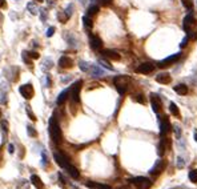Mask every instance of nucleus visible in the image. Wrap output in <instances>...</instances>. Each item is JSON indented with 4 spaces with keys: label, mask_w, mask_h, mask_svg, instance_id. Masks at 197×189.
Masks as SVG:
<instances>
[{
    "label": "nucleus",
    "mask_w": 197,
    "mask_h": 189,
    "mask_svg": "<svg viewBox=\"0 0 197 189\" xmlns=\"http://www.w3.org/2000/svg\"><path fill=\"white\" fill-rule=\"evenodd\" d=\"M49 136H51V139L53 140L55 144H60L63 141V133H61L60 125L55 116H52L49 119Z\"/></svg>",
    "instance_id": "obj_1"
},
{
    "label": "nucleus",
    "mask_w": 197,
    "mask_h": 189,
    "mask_svg": "<svg viewBox=\"0 0 197 189\" xmlns=\"http://www.w3.org/2000/svg\"><path fill=\"white\" fill-rule=\"evenodd\" d=\"M113 83H115V87L119 93L124 95L128 89L129 83H131V77L129 76H116L115 79H113Z\"/></svg>",
    "instance_id": "obj_2"
},
{
    "label": "nucleus",
    "mask_w": 197,
    "mask_h": 189,
    "mask_svg": "<svg viewBox=\"0 0 197 189\" xmlns=\"http://www.w3.org/2000/svg\"><path fill=\"white\" fill-rule=\"evenodd\" d=\"M129 182L136 185L137 189H150V187H152V181L147 177H135L129 180Z\"/></svg>",
    "instance_id": "obj_3"
},
{
    "label": "nucleus",
    "mask_w": 197,
    "mask_h": 189,
    "mask_svg": "<svg viewBox=\"0 0 197 189\" xmlns=\"http://www.w3.org/2000/svg\"><path fill=\"white\" fill-rule=\"evenodd\" d=\"M150 105L155 113H159L162 109V101L157 93H150Z\"/></svg>",
    "instance_id": "obj_4"
},
{
    "label": "nucleus",
    "mask_w": 197,
    "mask_h": 189,
    "mask_svg": "<svg viewBox=\"0 0 197 189\" xmlns=\"http://www.w3.org/2000/svg\"><path fill=\"white\" fill-rule=\"evenodd\" d=\"M19 92H20V95L26 99V100H31V99L33 97V93H35V92H33V87L31 84L21 85L19 88Z\"/></svg>",
    "instance_id": "obj_5"
},
{
    "label": "nucleus",
    "mask_w": 197,
    "mask_h": 189,
    "mask_svg": "<svg viewBox=\"0 0 197 189\" xmlns=\"http://www.w3.org/2000/svg\"><path fill=\"white\" fill-rule=\"evenodd\" d=\"M195 26H196V20H195V17H193V15L192 14L186 15V16L184 17V29L186 31V35H189V33L193 32L192 28Z\"/></svg>",
    "instance_id": "obj_6"
},
{
    "label": "nucleus",
    "mask_w": 197,
    "mask_h": 189,
    "mask_svg": "<svg viewBox=\"0 0 197 189\" xmlns=\"http://www.w3.org/2000/svg\"><path fill=\"white\" fill-rule=\"evenodd\" d=\"M81 85H83V81L81 80H79V81H76L75 84L72 85V88H71V92H72V100L75 101V103H79L80 101V91H81Z\"/></svg>",
    "instance_id": "obj_7"
},
{
    "label": "nucleus",
    "mask_w": 197,
    "mask_h": 189,
    "mask_svg": "<svg viewBox=\"0 0 197 189\" xmlns=\"http://www.w3.org/2000/svg\"><path fill=\"white\" fill-rule=\"evenodd\" d=\"M181 56V53L180 52H177V53H174V55H172V56H169L167 59H164V60H161L159 63V67L160 68H165V67H171L173 63H176V61L180 59Z\"/></svg>",
    "instance_id": "obj_8"
},
{
    "label": "nucleus",
    "mask_w": 197,
    "mask_h": 189,
    "mask_svg": "<svg viewBox=\"0 0 197 189\" xmlns=\"http://www.w3.org/2000/svg\"><path fill=\"white\" fill-rule=\"evenodd\" d=\"M165 168H167V161H165V160H157V161L155 163V165H153V168L149 170V173H150V175L157 176V175H160V173H161Z\"/></svg>",
    "instance_id": "obj_9"
},
{
    "label": "nucleus",
    "mask_w": 197,
    "mask_h": 189,
    "mask_svg": "<svg viewBox=\"0 0 197 189\" xmlns=\"http://www.w3.org/2000/svg\"><path fill=\"white\" fill-rule=\"evenodd\" d=\"M171 131V123H169L168 116H162L160 117V135L164 136Z\"/></svg>",
    "instance_id": "obj_10"
},
{
    "label": "nucleus",
    "mask_w": 197,
    "mask_h": 189,
    "mask_svg": "<svg viewBox=\"0 0 197 189\" xmlns=\"http://www.w3.org/2000/svg\"><path fill=\"white\" fill-rule=\"evenodd\" d=\"M53 157H55V161L57 163V165H60L61 168L65 169L67 166L69 165L68 159H67V157L64 156L63 153H60V152H55V153H53Z\"/></svg>",
    "instance_id": "obj_11"
},
{
    "label": "nucleus",
    "mask_w": 197,
    "mask_h": 189,
    "mask_svg": "<svg viewBox=\"0 0 197 189\" xmlns=\"http://www.w3.org/2000/svg\"><path fill=\"white\" fill-rule=\"evenodd\" d=\"M89 44H91V48L95 49V51H98V49L103 48V41L97 35H89Z\"/></svg>",
    "instance_id": "obj_12"
},
{
    "label": "nucleus",
    "mask_w": 197,
    "mask_h": 189,
    "mask_svg": "<svg viewBox=\"0 0 197 189\" xmlns=\"http://www.w3.org/2000/svg\"><path fill=\"white\" fill-rule=\"evenodd\" d=\"M153 71H155V64H152V63H143L137 68V72L144 73V75H149V73H152Z\"/></svg>",
    "instance_id": "obj_13"
},
{
    "label": "nucleus",
    "mask_w": 197,
    "mask_h": 189,
    "mask_svg": "<svg viewBox=\"0 0 197 189\" xmlns=\"http://www.w3.org/2000/svg\"><path fill=\"white\" fill-rule=\"evenodd\" d=\"M156 81L160 83V84H169V83L172 81V77L168 72H162L156 76Z\"/></svg>",
    "instance_id": "obj_14"
},
{
    "label": "nucleus",
    "mask_w": 197,
    "mask_h": 189,
    "mask_svg": "<svg viewBox=\"0 0 197 189\" xmlns=\"http://www.w3.org/2000/svg\"><path fill=\"white\" fill-rule=\"evenodd\" d=\"M101 55H104L107 59H111V60H120V59H121V56H120L117 52L112 51V49H103Z\"/></svg>",
    "instance_id": "obj_15"
},
{
    "label": "nucleus",
    "mask_w": 197,
    "mask_h": 189,
    "mask_svg": "<svg viewBox=\"0 0 197 189\" xmlns=\"http://www.w3.org/2000/svg\"><path fill=\"white\" fill-rule=\"evenodd\" d=\"M73 66V61L72 59L68 57V56H61L59 59V67L60 68H71Z\"/></svg>",
    "instance_id": "obj_16"
},
{
    "label": "nucleus",
    "mask_w": 197,
    "mask_h": 189,
    "mask_svg": "<svg viewBox=\"0 0 197 189\" xmlns=\"http://www.w3.org/2000/svg\"><path fill=\"white\" fill-rule=\"evenodd\" d=\"M85 185H87L89 189H112L107 184H100V182H93V181H88Z\"/></svg>",
    "instance_id": "obj_17"
},
{
    "label": "nucleus",
    "mask_w": 197,
    "mask_h": 189,
    "mask_svg": "<svg viewBox=\"0 0 197 189\" xmlns=\"http://www.w3.org/2000/svg\"><path fill=\"white\" fill-rule=\"evenodd\" d=\"M31 184H32L35 188H38V189L44 188V184H43L41 178H40L38 175H32V176H31Z\"/></svg>",
    "instance_id": "obj_18"
},
{
    "label": "nucleus",
    "mask_w": 197,
    "mask_h": 189,
    "mask_svg": "<svg viewBox=\"0 0 197 189\" xmlns=\"http://www.w3.org/2000/svg\"><path fill=\"white\" fill-rule=\"evenodd\" d=\"M69 92H71V89H64L63 92L59 95V97H57V100H56V103L57 105H61V104H64V101L68 99V96H69Z\"/></svg>",
    "instance_id": "obj_19"
},
{
    "label": "nucleus",
    "mask_w": 197,
    "mask_h": 189,
    "mask_svg": "<svg viewBox=\"0 0 197 189\" xmlns=\"http://www.w3.org/2000/svg\"><path fill=\"white\" fill-rule=\"evenodd\" d=\"M65 169H67V172L69 173L71 177H73V178H76V180H77V178L80 177V172L77 170V168H75L73 165H71V164H69V165L67 166Z\"/></svg>",
    "instance_id": "obj_20"
},
{
    "label": "nucleus",
    "mask_w": 197,
    "mask_h": 189,
    "mask_svg": "<svg viewBox=\"0 0 197 189\" xmlns=\"http://www.w3.org/2000/svg\"><path fill=\"white\" fill-rule=\"evenodd\" d=\"M173 91L176 92V93H178V95H186V92H188V87L185 85V84H178V85H176V87H173Z\"/></svg>",
    "instance_id": "obj_21"
},
{
    "label": "nucleus",
    "mask_w": 197,
    "mask_h": 189,
    "mask_svg": "<svg viewBox=\"0 0 197 189\" xmlns=\"http://www.w3.org/2000/svg\"><path fill=\"white\" fill-rule=\"evenodd\" d=\"M91 71H92V75L93 76H103L104 75V71L98 66H91Z\"/></svg>",
    "instance_id": "obj_22"
},
{
    "label": "nucleus",
    "mask_w": 197,
    "mask_h": 189,
    "mask_svg": "<svg viewBox=\"0 0 197 189\" xmlns=\"http://www.w3.org/2000/svg\"><path fill=\"white\" fill-rule=\"evenodd\" d=\"M83 23H84V27L87 29H91L92 27H93V21H92V19L88 16V15L87 16H83Z\"/></svg>",
    "instance_id": "obj_23"
},
{
    "label": "nucleus",
    "mask_w": 197,
    "mask_h": 189,
    "mask_svg": "<svg viewBox=\"0 0 197 189\" xmlns=\"http://www.w3.org/2000/svg\"><path fill=\"white\" fill-rule=\"evenodd\" d=\"M79 67H80V69H81L83 72H88V71H91V64L87 63V61H84V60L79 61Z\"/></svg>",
    "instance_id": "obj_24"
},
{
    "label": "nucleus",
    "mask_w": 197,
    "mask_h": 189,
    "mask_svg": "<svg viewBox=\"0 0 197 189\" xmlns=\"http://www.w3.org/2000/svg\"><path fill=\"white\" fill-rule=\"evenodd\" d=\"M165 152H167V151H165V140L162 139V140L160 141L159 147H157V153H159V156H162Z\"/></svg>",
    "instance_id": "obj_25"
},
{
    "label": "nucleus",
    "mask_w": 197,
    "mask_h": 189,
    "mask_svg": "<svg viewBox=\"0 0 197 189\" xmlns=\"http://www.w3.org/2000/svg\"><path fill=\"white\" fill-rule=\"evenodd\" d=\"M169 109H171V112L173 116H180V109H178V107L174 103H171V105H169Z\"/></svg>",
    "instance_id": "obj_26"
},
{
    "label": "nucleus",
    "mask_w": 197,
    "mask_h": 189,
    "mask_svg": "<svg viewBox=\"0 0 197 189\" xmlns=\"http://www.w3.org/2000/svg\"><path fill=\"white\" fill-rule=\"evenodd\" d=\"M181 2H183L184 7L189 11V14H192V11H193V2L192 0H181Z\"/></svg>",
    "instance_id": "obj_27"
},
{
    "label": "nucleus",
    "mask_w": 197,
    "mask_h": 189,
    "mask_svg": "<svg viewBox=\"0 0 197 189\" xmlns=\"http://www.w3.org/2000/svg\"><path fill=\"white\" fill-rule=\"evenodd\" d=\"M97 12H98V5H96V4H92L91 7L88 8L87 14H88V16H92V15H96Z\"/></svg>",
    "instance_id": "obj_28"
},
{
    "label": "nucleus",
    "mask_w": 197,
    "mask_h": 189,
    "mask_svg": "<svg viewBox=\"0 0 197 189\" xmlns=\"http://www.w3.org/2000/svg\"><path fill=\"white\" fill-rule=\"evenodd\" d=\"M65 39H67V41H68V44L71 45V47H76V43L77 41H76V39H75V36L73 35H71L69 33V35L65 36Z\"/></svg>",
    "instance_id": "obj_29"
},
{
    "label": "nucleus",
    "mask_w": 197,
    "mask_h": 189,
    "mask_svg": "<svg viewBox=\"0 0 197 189\" xmlns=\"http://www.w3.org/2000/svg\"><path fill=\"white\" fill-rule=\"evenodd\" d=\"M188 176H189V180H190V181L195 182V184H197V169H192V170L189 172V175H188Z\"/></svg>",
    "instance_id": "obj_30"
},
{
    "label": "nucleus",
    "mask_w": 197,
    "mask_h": 189,
    "mask_svg": "<svg viewBox=\"0 0 197 189\" xmlns=\"http://www.w3.org/2000/svg\"><path fill=\"white\" fill-rule=\"evenodd\" d=\"M98 64H100L101 67L107 68V69H108V71H113V67L111 66V64L108 63V61H105V60H104V59H100V60H98Z\"/></svg>",
    "instance_id": "obj_31"
},
{
    "label": "nucleus",
    "mask_w": 197,
    "mask_h": 189,
    "mask_svg": "<svg viewBox=\"0 0 197 189\" xmlns=\"http://www.w3.org/2000/svg\"><path fill=\"white\" fill-rule=\"evenodd\" d=\"M27 8H28V11L31 12L32 15H36L39 12V10H38V7H36L33 3H28V5H27Z\"/></svg>",
    "instance_id": "obj_32"
},
{
    "label": "nucleus",
    "mask_w": 197,
    "mask_h": 189,
    "mask_svg": "<svg viewBox=\"0 0 197 189\" xmlns=\"http://www.w3.org/2000/svg\"><path fill=\"white\" fill-rule=\"evenodd\" d=\"M52 66H53V63H52V60H49V59H45L44 63H43V69L44 71H48L51 69Z\"/></svg>",
    "instance_id": "obj_33"
},
{
    "label": "nucleus",
    "mask_w": 197,
    "mask_h": 189,
    "mask_svg": "<svg viewBox=\"0 0 197 189\" xmlns=\"http://www.w3.org/2000/svg\"><path fill=\"white\" fill-rule=\"evenodd\" d=\"M26 111H27V114L29 116V119L32 120V121H36V120H38V119H36V116H35V113L31 111V107H29V105H27V107H26Z\"/></svg>",
    "instance_id": "obj_34"
},
{
    "label": "nucleus",
    "mask_w": 197,
    "mask_h": 189,
    "mask_svg": "<svg viewBox=\"0 0 197 189\" xmlns=\"http://www.w3.org/2000/svg\"><path fill=\"white\" fill-rule=\"evenodd\" d=\"M27 132H28V136H31V137H36V136H38V132H36L35 128L31 127V125L27 127Z\"/></svg>",
    "instance_id": "obj_35"
},
{
    "label": "nucleus",
    "mask_w": 197,
    "mask_h": 189,
    "mask_svg": "<svg viewBox=\"0 0 197 189\" xmlns=\"http://www.w3.org/2000/svg\"><path fill=\"white\" fill-rule=\"evenodd\" d=\"M57 17H59V20L61 21V23H65V21L69 19V17H68V15H67L65 12H59V15H57Z\"/></svg>",
    "instance_id": "obj_36"
},
{
    "label": "nucleus",
    "mask_w": 197,
    "mask_h": 189,
    "mask_svg": "<svg viewBox=\"0 0 197 189\" xmlns=\"http://www.w3.org/2000/svg\"><path fill=\"white\" fill-rule=\"evenodd\" d=\"M21 57H23V60H24V63H26V64H28V66H31V64H32V63L29 61V59H28V52L24 51L23 53H21Z\"/></svg>",
    "instance_id": "obj_37"
},
{
    "label": "nucleus",
    "mask_w": 197,
    "mask_h": 189,
    "mask_svg": "<svg viewBox=\"0 0 197 189\" xmlns=\"http://www.w3.org/2000/svg\"><path fill=\"white\" fill-rule=\"evenodd\" d=\"M64 12H65L67 15H68V17L72 16V14H73V4H69L68 7L65 8V11H64Z\"/></svg>",
    "instance_id": "obj_38"
},
{
    "label": "nucleus",
    "mask_w": 197,
    "mask_h": 189,
    "mask_svg": "<svg viewBox=\"0 0 197 189\" xmlns=\"http://www.w3.org/2000/svg\"><path fill=\"white\" fill-rule=\"evenodd\" d=\"M41 164H43V165H47V164H48V159H47V154H45V152H43V153H41Z\"/></svg>",
    "instance_id": "obj_39"
},
{
    "label": "nucleus",
    "mask_w": 197,
    "mask_h": 189,
    "mask_svg": "<svg viewBox=\"0 0 197 189\" xmlns=\"http://www.w3.org/2000/svg\"><path fill=\"white\" fill-rule=\"evenodd\" d=\"M136 101H138L140 104H145V97L143 95H137L136 96Z\"/></svg>",
    "instance_id": "obj_40"
},
{
    "label": "nucleus",
    "mask_w": 197,
    "mask_h": 189,
    "mask_svg": "<svg viewBox=\"0 0 197 189\" xmlns=\"http://www.w3.org/2000/svg\"><path fill=\"white\" fill-rule=\"evenodd\" d=\"M176 165H177V168H183V166H184V160H183V157H177Z\"/></svg>",
    "instance_id": "obj_41"
},
{
    "label": "nucleus",
    "mask_w": 197,
    "mask_h": 189,
    "mask_svg": "<svg viewBox=\"0 0 197 189\" xmlns=\"http://www.w3.org/2000/svg\"><path fill=\"white\" fill-rule=\"evenodd\" d=\"M173 131H174V135H176V137L180 139V137H181V129H180V127H174Z\"/></svg>",
    "instance_id": "obj_42"
},
{
    "label": "nucleus",
    "mask_w": 197,
    "mask_h": 189,
    "mask_svg": "<svg viewBox=\"0 0 197 189\" xmlns=\"http://www.w3.org/2000/svg\"><path fill=\"white\" fill-rule=\"evenodd\" d=\"M188 41H189V38H188V36H185V38L183 39V41H181L180 47H181V48H185L186 45H188Z\"/></svg>",
    "instance_id": "obj_43"
},
{
    "label": "nucleus",
    "mask_w": 197,
    "mask_h": 189,
    "mask_svg": "<svg viewBox=\"0 0 197 189\" xmlns=\"http://www.w3.org/2000/svg\"><path fill=\"white\" fill-rule=\"evenodd\" d=\"M53 33H55V27H49V28L47 29V36L48 38H51Z\"/></svg>",
    "instance_id": "obj_44"
},
{
    "label": "nucleus",
    "mask_w": 197,
    "mask_h": 189,
    "mask_svg": "<svg viewBox=\"0 0 197 189\" xmlns=\"http://www.w3.org/2000/svg\"><path fill=\"white\" fill-rule=\"evenodd\" d=\"M40 12H41L40 19H41V21H45V20H47V12H45V11H40Z\"/></svg>",
    "instance_id": "obj_45"
},
{
    "label": "nucleus",
    "mask_w": 197,
    "mask_h": 189,
    "mask_svg": "<svg viewBox=\"0 0 197 189\" xmlns=\"http://www.w3.org/2000/svg\"><path fill=\"white\" fill-rule=\"evenodd\" d=\"M28 55L31 57H33V59H39V53H38V52H35V51H31Z\"/></svg>",
    "instance_id": "obj_46"
},
{
    "label": "nucleus",
    "mask_w": 197,
    "mask_h": 189,
    "mask_svg": "<svg viewBox=\"0 0 197 189\" xmlns=\"http://www.w3.org/2000/svg\"><path fill=\"white\" fill-rule=\"evenodd\" d=\"M8 152H10L11 154L15 152V145H14V144H10V145H8Z\"/></svg>",
    "instance_id": "obj_47"
},
{
    "label": "nucleus",
    "mask_w": 197,
    "mask_h": 189,
    "mask_svg": "<svg viewBox=\"0 0 197 189\" xmlns=\"http://www.w3.org/2000/svg\"><path fill=\"white\" fill-rule=\"evenodd\" d=\"M2 124H3V131L8 132V124H7V121H3Z\"/></svg>",
    "instance_id": "obj_48"
},
{
    "label": "nucleus",
    "mask_w": 197,
    "mask_h": 189,
    "mask_svg": "<svg viewBox=\"0 0 197 189\" xmlns=\"http://www.w3.org/2000/svg\"><path fill=\"white\" fill-rule=\"evenodd\" d=\"M7 7V3H5V0H0V8H5Z\"/></svg>",
    "instance_id": "obj_49"
},
{
    "label": "nucleus",
    "mask_w": 197,
    "mask_h": 189,
    "mask_svg": "<svg viewBox=\"0 0 197 189\" xmlns=\"http://www.w3.org/2000/svg\"><path fill=\"white\" fill-rule=\"evenodd\" d=\"M59 178H60V182H61V184H65V178L63 177V175H61V173H59Z\"/></svg>",
    "instance_id": "obj_50"
},
{
    "label": "nucleus",
    "mask_w": 197,
    "mask_h": 189,
    "mask_svg": "<svg viewBox=\"0 0 197 189\" xmlns=\"http://www.w3.org/2000/svg\"><path fill=\"white\" fill-rule=\"evenodd\" d=\"M101 3H103V5H109L111 0H101Z\"/></svg>",
    "instance_id": "obj_51"
},
{
    "label": "nucleus",
    "mask_w": 197,
    "mask_h": 189,
    "mask_svg": "<svg viewBox=\"0 0 197 189\" xmlns=\"http://www.w3.org/2000/svg\"><path fill=\"white\" fill-rule=\"evenodd\" d=\"M51 85V79H49V76H47V87Z\"/></svg>",
    "instance_id": "obj_52"
},
{
    "label": "nucleus",
    "mask_w": 197,
    "mask_h": 189,
    "mask_svg": "<svg viewBox=\"0 0 197 189\" xmlns=\"http://www.w3.org/2000/svg\"><path fill=\"white\" fill-rule=\"evenodd\" d=\"M117 189H131V188L127 187V185H123V187H120V188H117Z\"/></svg>",
    "instance_id": "obj_53"
},
{
    "label": "nucleus",
    "mask_w": 197,
    "mask_h": 189,
    "mask_svg": "<svg viewBox=\"0 0 197 189\" xmlns=\"http://www.w3.org/2000/svg\"><path fill=\"white\" fill-rule=\"evenodd\" d=\"M195 140H196V142H197V131H195Z\"/></svg>",
    "instance_id": "obj_54"
},
{
    "label": "nucleus",
    "mask_w": 197,
    "mask_h": 189,
    "mask_svg": "<svg viewBox=\"0 0 197 189\" xmlns=\"http://www.w3.org/2000/svg\"><path fill=\"white\" fill-rule=\"evenodd\" d=\"M36 3H43V0H35Z\"/></svg>",
    "instance_id": "obj_55"
}]
</instances>
